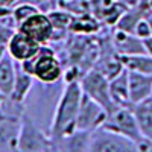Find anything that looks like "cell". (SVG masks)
I'll list each match as a JSON object with an SVG mask.
<instances>
[{
    "label": "cell",
    "mask_w": 152,
    "mask_h": 152,
    "mask_svg": "<svg viewBox=\"0 0 152 152\" xmlns=\"http://www.w3.org/2000/svg\"><path fill=\"white\" fill-rule=\"evenodd\" d=\"M62 88H64V79L56 84H43L35 81L28 99L24 100V113L47 132L50 131V125Z\"/></svg>",
    "instance_id": "cell-1"
},
{
    "label": "cell",
    "mask_w": 152,
    "mask_h": 152,
    "mask_svg": "<svg viewBox=\"0 0 152 152\" xmlns=\"http://www.w3.org/2000/svg\"><path fill=\"white\" fill-rule=\"evenodd\" d=\"M82 99V88L79 81L64 82V88L59 96V100L55 108L53 120L50 125V138H56L66 135L76 129V117Z\"/></svg>",
    "instance_id": "cell-2"
},
{
    "label": "cell",
    "mask_w": 152,
    "mask_h": 152,
    "mask_svg": "<svg viewBox=\"0 0 152 152\" xmlns=\"http://www.w3.org/2000/svg\"><path fill=\"white\" fill-rule=\"evenodd\" d=\"M24 72L34 76V79L43 84H56L62 81L64 66L50 44H44L29 59L20 62Z\"/></svg>",
    "instance_id": "cell-3"
},
{
    "label": "cell",
    "mask_w": 152,
    "mask_h": 152,
    "mask_svg": "<svg viewBox=\"0 0 152 152\" xmlns=\"http://www.w3.org/2000/svg\"><path fill=\"white\" fill-rule=\"evenodd\" d=\"M17 152H52L50 134L26 113L21 116Z\"/></svg>",
    "instance_id": "cell-4"
},
{
    "label": "cell",
    "mask_w": 152,
    "mask_h": 152,
    "mask_svg": "<svg viewBox=\"0 0 152 152\" xmlns=\"http://www.w3.org/2000/svg\"><path fill=\"white\" fill-rule=\"evenodd\" d=\"M102 128L120 134L138 145L146 140L140 131V126L137 123V119L131 107H120L116 111L110 113L107 116V120L102 125Z\"/></svg>",
    "instance_id": "cell-5"
},
{
    "label": "cell",
    "mask_w": 152,
    "mask_h": 152,
    "mask_svg": "<svg viewBox=\"0 0 152 152\" xmlns=\"http://www.w3.org/2000/svg\"><path fill=\"white\" fill-rule=\"evenodd\" d=\"M87 152H140V146L129 138L100 126L91 132Z\"/></svg>",
    "instance_id": "cell-6"
},
{
    "label": "cell",
    "mask_w": 152,
    "mask_h": 152,
    "mask_svg": "<svg viewBox=\"0 0 152 152\" xmlns=\"http://www.w3.org/2000/svg\"><path fill=\"white\" fill-rule=\"evenodd\" d=\"M79 84L82 88V93L90 96L99 105H102L108 114L116 111L117 108H120L113 102L111 94H110V82L100 72H97L94 69L88 70L81 78Z\"/></svg>",
    "instance_id": "cell-7"
},
{
    "label": "cell",
    "mask_w": 152,
    "mask_h": 152,
    "mask_svg": "<svg viewBox=\"0 0 152 152\" xmlns=\"http://www.w3.org/2000/svg\"><path fill=\"white\" fill-rule=\"evenodd\" d=\"M107 116L108 113L105 111L102 105H99L90 96L82 93L78 117H76V129L93 132L104 125V122L107 120Z\"/></svg>",
    "instance_id": "cell-8"
},
{
    "label": "cell",
    "mask_w": 152,
    "mask_h": 152,
    "mask_svg": "<svg viewBox=\"0 0 152 152\" xmlns=\"http://www.w3.org/2000/svg\"><path fill=\"white\" fill-rule=\"evenodd\" d=\"M17 29L21 31L23 34H26L28 37H31L34 41H37L41 46L49 44L52 41V37H53L52 21H50L47 12H43V11H38L37 14L31 15Z\"/></svg>",
    "instance_id": "cell-9"
},
{
    "label": "cell",
    "mask_w": 152,
    "mask_h": 152,
    "mask_svg": "<svg viewBox=\"0 0 152 152\" xmlns=\"http://www.w3.org/2000/svg\"><path fill=\"white\" fill-rule=\"evenodd\" d=\"M40 47L41 44L34 41L31 37L23 34L21 31L15 29L6 43V53L17 62H23V61L32 58L40 50Z\"/></svg>",
    "instance_id": "cell-10"
},
{
    "label": "cell",
    "mask_w": 152,
    "mask_h": 152,
    "mask_svg": "<svg viewBox=\"0 0 152 152\" xmlns=\"http://www.w3.org/2000/svg\"><path fill=\"white\" fill-rule=\"evenodd\" d=\"M90 137V131L75 129L56 140H52V152H87Z\"/></svg>",
    "instance_id": "cell-11"
},
{
    "label": "cell",
    "mask_w": 152,
    "mask_h": 152,
    "mask_svg": "<svg viewBox=\"0 0 152 152\" xmlns=\"http://www.w3.org/2000/svg\"><path fill=\"white\" fill-rule=\"evenodd\" d=\"M21 117L0 114V152H17Z\"/></svg>",
    "instance_id": "cell-12"
},
{
    "label": "cell",
    "mask_w": 152,
    "mask_h": 152,
    "mask_svg": "<svg viewBox=\"0 0 152 152\" xmlns=\"http://www.w3.org/2000/svg\"><path fill=\"white\" fill-rule=\"evenodd\" d=\"M111 44L114 50L117 52V55H135V53H146L143 40H140L138 37H135L131 32H125L120 29L113 28L111 34Z\"/></svg>",
    "instance_id": "cell-13"
},
{
    "label": "cell",
    "mask_w": 152,
    "mask_h": 152,
    "mask_svg": "<svg viewBox=\"0 0 152 152\" xmlns=\"http://www.w3.org/2000/svg\"><path fill=\"white\" fill-rule=\"evenodd\" d=\"M151 14H152L151 0H142V2H138L132 6H128V9L123 12V15L120 17V20L117 21V24L114 28L134 34L137 23L142 21L143 18H148Z\"/></svg>",
    "instance_id": "cell-14"
},
{
    "label": "cell",
    "mask_w": 152,
    "mask_h": 152,
    "mask_svg": "<svg viewBox=\"0 0 152 152\" xmlns=\"http://www.w3.org/2000/svg\"><path fill=\"white\" fill-rule=\"evenodd\" d=\"M128 81H129L131 107L152 96V75L128 70Z\"/></svg>",
    "instance_id": "cell-15"
},
{
    "label": "cell",
    "mask_w": 152,
    "mask_h": 152,
    "mask_svg": "<svg viewBox=\"0 0 152 152\" xmlns=\"http://www.w3.org/2000/svg\"><path fill=\"white\" fill-rule=\"evenodd\" d=\"M105 28L99 21L97 17H94L91 12H81V14H73L70 21V34L76 35H96L97 32Z\"/></svg>",
    "instance_id": "cell-16"
},
{
    "label": "cell",
    "mask_w": 152,
    "mask_h": 152,
    "mask_svg": "<svg viewBox=\"0 0 152 152\" xmlns=\"http://www.w3.org/2000/svg\"><path fill=\"white\" fill-rule=\"evenodd\" d=\"M108 82H110V94H111L113 102L117 107H131L128 70L123 69L117 76L111 78Z\"/></svg>",
    "instance_id": "cell-17"
},
{
    "label": "cell",
    "mask_w": 152,
    "mask_h": 152,
    "mask_svg": "<svg viewBox=\"0 0 152 152\" xmlns=\"http://www.w3.org/2000/svg\"><path fill=\"white\" fill-rule=\"evenodd\" d=\"M17 75V61L12 59L6 52L0 58V94L9 96L14 88Z\"/></svg>",
    "instance_id": "cell-18"
},
{
    "label": "cell",
    "mask_w": 152,
    "mask_h": 152,
    "mask_svg": "<svg viewBox=\"0 0 152 152\" xmlns=\"http://www.w3.org/2000/svg\"><path fill=\"white\" fill-rule=\"evenodd\" d=\"M131 108L143 137L146 140H152V96L138 104H134Z\"/></svg>",
    "instance_id": "cell-19"
},
{
    "label": "cell",
    "mask_w": 152,
    "mask_h": 152,
    "mask_svg": "<svg viewBox=\"0 0 152 152\" xmlns=\"http://www.w3.org/2000/svg\"><path fill=\"white\" fill-rule=\"evenodd\" d=\"M35 84L34 76L29 75L28 72H24L20 66V62H17V75H15V82H14V88H12V93L9 94L11 99H14L15 102L23 104L24 100L28 99L32 87Z\"/></svg>",
    "instance_id": "cell-20"
},
{
    "label": "cell",
    "mask_w": 152,
    "mask_h": 152,
    "mask_svg": "<svg viewBox=\"0 0 152 152\" xmlns=\"http://www.w3.org/2000/svg\"><path fill=\"white\" fill-rule=\"evenodd\" d=\"M123 67L129 72H138L145 75H152V56L148 53H135V55H123L120 56Z\"/></svg>",
    "instance_id": "cell-21"
},
{
    "label": "cell",
    "mask_w": 152,
    "mask_h": 152,
    "mask_svg": "<svg viewBox=\"0 0 152 152\" xmlns=\"http://www.w3.org/2000/svg\"><path fill=\"white\" fill-rule=\"evenodd\" d=\"M38 11H40V9H38L35 5H31V3H17V5H14L11 8L9 12H11V17H12V20H14L15 26L18 28L24 20H28L31 15L37 14Z\"/></svg>",
    "instance_id": "cell-22"
},
{
    "label": "cell",
    "mask_w": 152,
    "mask_h": 152,
    "mask_svg": "<svg viewBox=\"0 0 152 152\" xmlns=\"http://www.w3.org/2000/svg\"><path fill=\"white\" fill-rule=\"evenodd\" d=\"M134 35L138 37L140 40H146V38L152 37V31H151V24L148 21V18H143L142 21L137 23V26L134 29Z\"/></svg>",
    "instance_id": "cell-23"
},
{
    "label": "cell",
    "mask_w": 152,
    "mask_h": 152,
    "mask_svg": "<svg viewBox=\"0 0 152 152\" xmlns=\"http://www.w3.org/2000/svg\"><path fill=\"white\" fill-rule=\"evenodd\" d=\"M138 146H140V152H152V140H145Z\"/></svg>",
    "instance_id": "cell-24"
},
{
    "label": "cell",
    "mask_w": 152,
    "mask_h": 152,
    "mask_svg": "<svg viewBox=\"0 0 152 152\" xmlns=\"http://www.w3.org/2000/svg\"><path fill=\"white\" fill-rule=\"evenodd\" d=\"M143 44H145V50H146V53L149 56H152V37L146 38V40H143Z\"/></svg>",
    "instance_id": "cell-25"
},
{
    "label": "cell",
    "mask_w": 152,
    "mask_h": 152,
    "mask_svg": "<svg viewBox=\"0 0 152 152\" xmlns=\"http://www.w3.org/2000/svg\"><path fill=\"white\" fill-rule=\"evenodd\" d=\"M148 21H149V24H151V31H152V14L148 17Z\"/></svg>",
    "instance_id": "cell-26"
},
{
    "label": "cell",
    "mask_w": 152,
    "mask_h": 152,
    "mask_svg": "<svg viewBox=\"0 0 152 152\" xmlns=\"http://www.w3.org/2000/svg\"><path fill=\"white\" fill-rule=\"evenodd\" d=\"M151 6H152V0H151Z\"/></svg>",
    "instance_id": "cell-27"
}]
</instances>
